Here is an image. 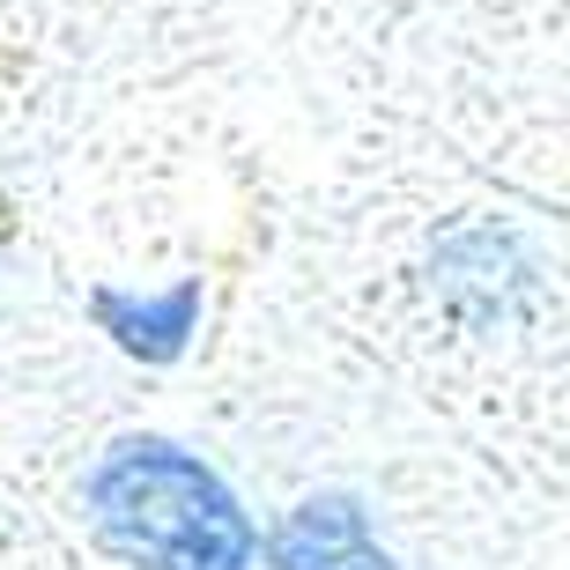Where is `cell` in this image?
<instances>
[{
	"label": "cell",
	"instance_id": "cell-1",
	"mask_svg": "<svg viewBox=\"0 0 570 570\" xmlns=\"http://www.w3.org/2000/svg\"><path fill=\"white\" fill-rule=\"evenodd\" d=\"M82 519L127 570H253V519L208 460L119 438L82 474Z\"/></svg>",
	"mask_w": 570,
	"mask_h": 570
},
{
	"label": "cell",
	"instance_id": "cell-2",
	"mask_svg": "<svg viewBox=\"0 0 570 570\" xmlns=\"http://www.w3.org/2000/svg\"><path fill=\"white\" fill-rule=\"evenodd\" d=\"M275 570H393V556L371 541V519L356 511V497H312L267 541Z\"/></svg>",
	"mask_w": 570,
	"mask_h": 570
},
{
	"label": "cell",
	"instance_id": "cell-3",
	"mask_svg": "<svg viewBox=\"0 0 570 570\" xmlns=\"http://www.w3.org/2000/svg\"><path fill=\"white\" fill-rule=\"evenodd\" d=\"M89 312H97V326H105L127 356L170 363V356H186V341H193V318H200V282H178V289H164V296L97 289V296H89Z\"/></svg>",
	"mask_w": 570,
	"mask_h": 570
}]
</instances>
